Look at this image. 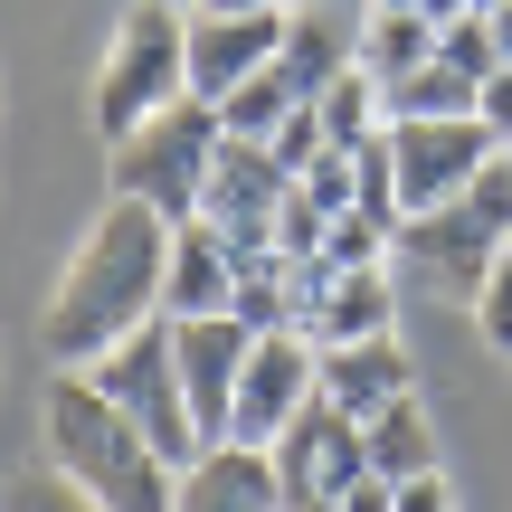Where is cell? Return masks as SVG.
<instances>
[{
	"instance_id": "1",
	"label": "cell",
	"mask_w": 512,
	"mask_h": 512,
	"mask_svg": "<svg viewBox=\"0 0 512 512\" xmlns=\"http://www.w3.org/2000/svg\"><path fill=\"white\" fill-rule=\"evenodd\" d=\"M171 238H181V228H162L152 209L114 200L105 219L86 228V247L67 256V275H57L48 313H38V351H48V361H76V370H95L114 342H133L143 323H162Z\"/></svg>"
},
{
	"instance_id": "2",
	"label": "cell",
	"mask_w": 512,
	"mask_h": 512,
	"mask_svg": "<svg viewBox=\"0 0 512 512\" xmlns=\"http://www.w3.org/2000/svg\"><path fill=\"white\" fill-rule=\"evenodd\" d=\"M48 456H57V475H67L76 494L105 503V512H181V465H171L86 370H67V380L48 389Z\"/></svg>"
},
{
	"instance_id": "3",
	"label": "cell",
	"mask_w": 512,
	"mask_h": 512,
	"mask_svg": "<svg viewBox=\"0 0 512 512\" xmlns=\"http://www.w3.org/2000/svg\"><path fill=\"white\" fill-rule=\"evenodd\" d=\"M503 247H512V152H494L446 209H427V219L399 228V256L418 266L427 294H446V304H484Z\"/></svg>"
},
{
	"instance_id": "4",
	"label": "cell",
	"mask_w": 512,
	"mask_h": 512,
	"mask_svg": "<svg viewBox=\"0 0 512 512\" xmlns=\"http://www.w3.org/2000/svg\"><path fill=\"white\" fill-rule=\"evenodd\" d=\"M171 105H190V19H181V0H133L105 76H95V133L133 143Z\"/></svg>"
},
{
	"instance_id": "5",
	"label": "cell",
	"mask_w": 512,
	"mask_h": 512,
	"mask_svg": "<svg viewBox=\"0 0 512 512\" xmlns=\"http://www.w3.org/2000/svg\"><path fill=\"white\" fill-rule=\"evenodd\" d=\"M219 143H228V124H219V105H171V114H152L133 143H114V200H133V209H152L162 228H190L200 219V200H209V171H219Z\"/></svg>"
},
{
	"instance_id": "6",
	"label": "cell",
	"mask_w": 512,
	"mask_h": 512,
	"mask_svg": "<svg viewBox=\"0 0 512 512\" xmlns=\"http://www.w3.org/2000/svg\"><path fill=\"white\" fill-rule=\"evenodd\" d=\"M86 380L105 389V399L124 408V418L143 427V437L162 446V456L181 465V475H190V465L209 456L200 418H190V389H181V332H171V323H143V332H133V342H114L105 361L86 370Z\"/></svg>"
},
{
	"instance_id": "7",
	"label": "cell",
	"mask_w": 512,
	"mask_h": 512,
	"mask_svg": "<svg viewBox=\"0 0 512 512\" xmlns=\"http://www.w3.org/2000/svg\"><path fill=\"white\" fill-rule=\"evenodd\" d=\"M266 456H275V484H285V512H332L351 484L370 475V437H361V418H351V408H332V399H313L304 418H294L285 437L266 446Z\"/></svg>"
},
{
	"instance_id": "8",
	"label": "cell",
	"mask_w": 512,
	"mask_h": 512,
	"mask_svg": "<svg viewBox=\"0 0 512 512\" xmlns=\"http://www.w3.org/2000/svg\"><path fill=\"white\" fill-rule=\"evenodd\" d=\"M494 133H484V114H465V124H389V162H399V209L408 219H427V209H446L465 181H475L484 162H494Z\"/></svg>"
},
{
	"instance_id": "9",
	"label": "cell",
	"mask_w": 512,
	"mask_h": 512,
	"mask_svg": "<svg viewBox=\"0 0 512 512\" xmlns=\"http://www.w3.org/2000/svg\"><path fill=\"white\" fill-rule=\"evenodd\" d=\"M285 10H200L190 19V95L200 105H228L247 76H266L285 57Z\"/></svg>"
},
{
	"instance_id": "10",
	"label": "cell",
	"mask_w": 512,
	"mask_h": 512,
	"mask_svg": "<svg viewBox=\"0 0 512 512\" xmlns=\"http://www.w3.org/2000/svg\"><path fill=\"white\" fill-rule=\"evenodd\" d=\"M181 332V389H190V418H200L209 446H228V418H238V380H247V351L256 332L238 313H219V323H171Z\"/></svg>"
},
{
	"instance_id": "11",
	"label": "cell",
	"mask_w": 512,
	"mask_h": 512,
	"mask_svg": "<svg viewBox=\"0 0 512 512\" xmlns=\"http://www.w3.org/2000/svg\"><path fill=\"white\" fill-rule=\"evenodd\" d=\"M238 313V256L219 247V228L190 219L171 238V285H162V323H219Z\"/></svg>"
},
{
	"instance_id": "12",
	"label": "cell",
	"mask_w": 512,
	"mask_h": 512,
	"mask_svg": "<svg viewBox=\"0 0 512 512\" xmlns=\"http://www.w3.org/2000/svg\"><path fill=\"white\" fill-rule=\"evenodd\" d=\"M323 399H332V408H351L361 427L380 418V408L418 399V370H408L399 332H389V342H351V351H323Z\"/></svg>"
},
{
	"instance_id": "13",
	"label": "cell",
	"mask_w": 512,
	"mask_h": 512,
	"mask_svg": "<svg viewBox=\"0 0 512 512\" xmlns=\"http://www.w3.org/2000/svg\"><path fill=\"white\" fill-rule=\"evenodd\" d=\"M181 512H285L275 456H256V446H209L181 475Z\"/></svg>"
},
{
	"instance_id": "14",
	"label": "cell",
	"mask_w": 512,
	"mask_h": 512,
	"mask_svg": "<svg viewBox=\"0 0 512 512\" xmlns=\"http://www.w3.org/2000/svg\"><path fill=\"white\" fill-rule=\"evenodd\" d=\"M389 323H399V285H389V266H370V275H332V294L313 304L304 342L351 351V342H389Z\"/></svg>"
},
{
	"instance_id": "15",
	"label": "cell",
	"mask_w": 512,
	"mask_h": 512,
	"mask_svg": "<svg viewBox=\"0 0 512 512\" xmlns=\"http://www.w3.org/2000/svg\"><path fill=\"white\" fill-rule=\"evenodd\" d=\"M285 86H294V105H323L332 86H342L351 67H361V48H342V29H332L323 10H294V29H285Z\"/></svg>"
},
{
	"instance_id": "16",
	"label": "cell",
	"mask_w": 512,
	"mask_h": 512,
	"mask_svg": "<svg viewBox=\"0 0 512 512\" xmlns=\"http://www.w3.org/2000/svg\"><path fill=\"white\" fill-rule=\"evenodd\" d=\"M361 437H370V475H380V484L446 475V465H437V427H427V399H399V408H380V418H370Z\"/></svg>"
},
{
	"instance_id": "17",
	"label": "cell",
	"mask_w": 512,
	"mask_h": 512,
	"mask_svg": "<svg viewBox=\"0 0 512 512\" xmlns=\"http://www.w3.org/2000/svg\"><path fill=\"white\" fill-rule=\"evenodd\" d=\"M351 48H361V76L389 95V86H408V76L437 57V29H427L418 10H370V29L351 38Z\"/></svg>"
},
{
	"instance_id": "18",
	"label": "cell",
	"mask_w": 512,
	"mask_h": 512,
	"mask_svg": "<svg viewBox=\"0 0 512 512\" xmlns=\"http://www.w3.org/2000/svg\"><path fill=\"white\" fill-rule=\"evenodd\" d=\"M380 105H389V124H465V114H484V86H475V76H456L446 57H427L408 86L380 95Z\"/></svg>"
},
{
	"instance_id": "19",
	"label": "cell",
	"mask_w": 512,
	"mask_h": 512,
	"mask_svg": "<svg viewBox=\"0 0 512 512\" xmlns=\"http://www.w3.org/2000/svg\"><path fill=\"white\" fill-rule=\"evenodd\" d=\"M238 323L247 332H304V266H294V256L238 266Z\"/></svg>"
},
{
	"instance_id": "20",
	"label": "cell",
	"mask_w": 512,
	"mask_h": 512,
	"mask_svg": "<svg viewBox=\"0 0 512 512\" xmlns=\"http://www.w3.org/2000/svg\"><path fill=\"white\" fill-rule=\"evenodd\" d=\"M313 114H323L332 152H361V143H380V133H389V105H380V86H370L361 67H351V76H342V86H332Z\"/></svg>"
},
{
	"instance_id": "21",
	"label": "cell",
	"mask_w": 512,
	"mask_h": 512,
	"mask_svg": "<svg viewBox=\"0 0 512 512\" xmlns=\"http://www.w3.org/2000/svg\"><path fill=\"white\" fill-rule=\"evenodd\" d=\"M219 124L238 133V143H275V133L294 124V86H285V67H266V76H247L238 95L219 105Z\"/></svg>"
},
{
	"instance_id": "22",
	"label": "cell",
	"mask_w": 512,
	"mask_h": 512,
	"mask_svg": "<svg viewBox=\"0 0 512 512\" xmlns=\"http://www.w3.org/2000/svg\"><path fill=\"white\" fill-rule=\"evenodd\" d=\"M294 200H304L323 228H342L351 209H361V152H323V162H313L304 181H294Z\"/></svg>"
},
{
	"instance_id": "23",
	"label": "cell",
	"mask_w": 512,
	"mask_h": 512,
	"mask_svg": "<svg viewBox=\"0 0 512 512\" xmlns=\"http://www.w3.org/2000/svg\"><path fill=\"white\" fill-rule=\"evenodd\" d=\"M437 57L456 76H475V86H494L503 76V48H494V19H456V29H437Z\"/></svg>"
},
{
	"instance_id": "24",
	"label": "cell",
	"mask_w": 512,
	"mask_h": 512,
	"mask_svg": "<svg viewBox=\"0 0 512 512\" xmlns=\"http://www.w3.org/2000/svg\"><path fill=\"white\" fill-rule=\"evenodd\" d=\"M266 152H275V162H285V181H304V171H313V162H323V152H332V133H323V114H313V105H294V124L275 133Z\"/></svg>"
},
{
	"instance_id": "25",
	"label": "cell",
	"mask_w": 512,
	"mask_h": 512,
	"mask_svg": "<svg viewBox=\"0 0 512 512\" xmlns=\"http://www.w3.org/2000/svg\"><path fill=\"white\" fill-rule=\"evenodd\" d=\"M475 323H484V342L512 361V247L494 256V285H484V304H475Z\"/></svg>"
},
{
	"instance_id": "26",
	"label": "cell",
	"mask_w": 512,
	"mask_h": 512,
	"mask_svg": "<svg viewBox=\"0 0 512 512\" xmlns=\"http://www.w3.org/2000/svg\"><path fill=\"white\" fill-rule=\"evenodd\" d=\"M10 512H105V503H86L67 475H29V484H10Z\"/></svg>"
},
{
	"instance_id": "27",
	"label": "cell",
	"mask_w": 512,
	"mask_h": 512,
	"mask_svg": "<svg viewBox=\"0 0 512 512\" xmlns=\"http://www.w3.org/2000/svg\"><path fill=\"white\" fill-rule=\"evenodd\" d=\"M399 512H456V484H446V475H418V484H399Z\"/></svg>"
},
{
	"instance_id": "28",
	"label": "cell",
	"mask_w": 512,
	"mask_h": 512,
	"mask_svg": "<svg viewBox=\"0 0 512 512\" xmlns=\"http://www.w3.org/2000/svg\"><path fill=\"white\" fill-rule=\"evenodd\" d=\"M484 133H494V143L512 152V67L494 76V86H484Z\"/></svg>"
},
{
	"instance_id": "29",
	"label": "cell",
	"mask_w": 512,
	"mask_h": 512,
	"mask_svg": "<svg viewBox=\"0 0 512 512\" xmlns=\"http://www.w3.org/2000/svg\"><path fill=\"white\" fill-rule=\"evenodd\" d=\"M332 512H399V484H380V475H361V484H351V494L332 503Z\"/></svg>"
},
{
	"instance_id": "30",
	"label": "cell",
	"mask_w": 512,
	"mask_h": 512,
	"mask_svg": "<svg viewBox=\"0 0 512 512\" xmlns=\"http://www.w3.org/2000/svg\"><path fill=\"white\" fill-rule=\"evenodd\" d=\"M418 19L427 29H456V19H475V10H465V0H418Z\"/></svg>"
},
{
	"instance_id": "31",
	"label": "cell",
	"mask_w": 512,
	"mask_h": 512,
	"mask_svg": "<svg viewBox=\"0 0 512 512\" xmlns=\"http://www.w3.org/2000/svg\"><path fill=\"white\" fill-rule=\"evenodd\" d=\"M209 10H285V19H294L304 0H209Z\"/></svg>"
},
{
	"instance_id": "32",
	"label": "cell",
	"mask_w": 512,
	"mask_h": 512,
	"mask_svg": "<svg viewBox=\"0 0 512 512\" xmlns=\"http://www.w3.org/2000/svg\"><path fill=\"white\" fill-rule=\"evenodd\" d=\"M494 48H503V67H512V0L494 10Z\"/></svg>"
},
{
	"instance_id": "33",
	"label": "cell",
	"mask_w": 512,
	"mask_h": 512,
	"mask_svg": "<svg viewBox=\"0 0 512 512\" xmlns=\"http://www.w3.org/2000/svg\"><path fill=\"white\" fill-rule=\"evenodd\" d=\"M465 10H475V19H494V10H503V0H465Z\"/></svg>"
},
{
	"instance_id": "34",
	"label": "cell",
	"mask_w": 512,
	"mask_h": 512,
	"mask_svg": "<svg viewBox=\"0 0 512 512\" xmlns=\"http://www.w3.org/2000/svg\"><path fill=\"white\" fill-rule=\"evenodd\" d=\"M370 10H418V0H370Z\"/></svg>"
},
{
	"instance_id": "35",
	"label": "cell",
	"mask_w": 512,
	"mask_h": 512,
	"mask_svg": "<svg viewBox=\"0 0 512 512\" xmlns=\"http://www.w3.org/2000/svg\"><path fill=\"white\" fill-rule=\"evenodd\" d=\"M200 10H209V0H200Z\"/></svg>"
}]
</instances>
